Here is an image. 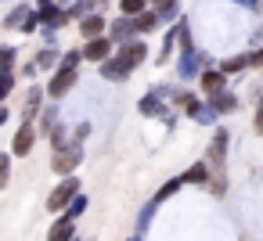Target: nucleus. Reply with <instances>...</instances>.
<instances>
[{
  "mask_svg": "<svg viewBox=\"0 0 263 241\" xmlns=\"http://www.w3.org/2000/svg\"><path fill=\"white\" fill-rule=\"evenodd\" d=\"M170 105H173V108H180V112H184L191 123H198V126H216V119H220V115L209 108V101H205L202 94L187 90L184 83H180V90L173 94V101H170Z\"/></svg>",
  "mask_w": 263,
  "mask_h": 241,
  "instance_id": "obj_1",
  "label": "nucleus"
},
{
  "mask_svg": "<svg viewBox=\"0 0 263 241\" xmlns=\"http://www.w3.org/2000/svg\"><path fill=\"white\" fill-rule=\"evenodd\" d=\"M213 58H209V51H202V47H191V51H177V83H195L198 79V72L209 65Z\"/></svg>",
  "mask_w": 263,
  "mask_h": 241,
  "instance_id": "obj_2",
  "label": "nucleus"
},
{
  "mask_svg": "<svg viewBox=\"0 0 263 241\" xmlns=\"http://www.w3.org/2000/svg\"><path fill=\"white\" fill-rule=\"evenodd\" d=\"M227 155H231V130L227 126H213V137L205 144V162L213 173H227Z\"/></svg>",
  "mask_w": 263,
  "mask_h": 241,
  "instance_id": "obj_3",
  "label": "nucleus"
},
{
  "mask_svg": "<svg viewBox=\"0 0 263 241\" xmlns=\"http://www.w3.org/2000/svg\"><path fill=\"white\" fill-rule=\"evenodd\" d=\"M76 83H80V69L58 65V69L47 76V83H44V94H47V101H62V97H69V94L76 90Z\"/></svg>",
  "mask_w": 263,
  "mask_h": 241,
  "instance_id": "obj_4",
  "label": "nucleus"
},
{
  "mask_svg": "<svg viewBox=\"0 0 263 241\" xmlns=\"http://www.w3.org/2000/svg\"><path fill=\"white\" fill-rule=\"evenodd\" d=\"M137 112H141L144 119H162L170 130L177 126V112H173V108H170V101H162L155 90H148V94H141V97H137Z\"/></svg>",
  "mask_w": 263,
  "mask_h": 241,
  "instance_id": "obj_5",
  "label": "nucleus"
},
{
  "mask_svg": "<svg viewBox=\"0 0 263 241\" xmlns=\"http://www.w3.org/2000/svg\"><path fill=\"white\" fill-rule=\"evenodd\" d=\"M80 191H83V184H80V176H76V173H72V176H62V180L51 187L47 202H44V205H47V212H51V216H54V212H62V209H65Z\"/></svg>",
  "mask_w": 263,
  "mask_h": 241,
  "instance_id": "obj_6",
  "label": "nucleus"
},
{
  "mask_svg": "<svg viewBox=\"0 0 263 241\" xmlns=\"http://www.w3.org/2000/svg\"><path fill=\"white\" fill-rule=\"evenodd\" d=\"M80 166H83V144L69 140L65 148L51 151V169H54L58 176H72V173H76Z\"/></svg>",
  "mask_w": 263,
  "mask_h": 241,
  "instance_id": "obj_7",
  "label": "nucleus"
},
{
  "mask_svg": "<svg viewBox=\"0 0 263 241\" xmlns=\"http://www.w3.org/2000/svg\"><path fill=\"white\" fill-rule=\"evenodd\" d=\"M195 83H198V94H202V97H209V94H216V90L231 87V76H227L220 65H213V62H209V65L198 72V79H195Z\"/></svg>",
  "mask_w": 263,
  "mask_h": 241,
  "instance_id": "obj_8",
  "label": "nucleus"
},
{
  "mask_svg": "<svg viewBox=\"0 0 263 241\" xmlns=\"http://www.w3.org/2000/svg\"><path fill=\"white\" fill-rule=\"evenodd\" d=\"M80 51H83V62L101 65L105 58H112V54H116V44L108 40V33H101V36H94V40H83V44H80Z\"/></svg>",
  "mask_w": 263,
  "mask_h": 241,
  "instance_id": "obj_9",
  "label": "nucleus"
},
{
  "mask_svg": "<svg viewBox=\"0 0 263 241\" xmlns=\"http://www.w3.org/2000/svg\"><path fill=\"white\" fill-rule=\"evenodd\" d=\"M36 140H40L36 126L22 119V126H18V130H15V137H11V155H15V158H29V155H33V148H36Z\"/></svg>",
  "mask_w": 263,
  "mask_h": 241,
  "instance_id": "obj_10",
  "label": "nucleus"
},
{
  "mask_svg": "<svg viewBox=\"0 0 263 241\" xmlns=\"http://www.w3.org/2000/svg\"><path fill=\"white\" fill-rule=\"evenodd\" d=\"M116 54L137 72V69L148 62V44H144V36H134V40H126V44H116Z\"/></svg>",
  "mask_w": 263,
  "mask_h": 241,
  "instance_id": "obj_11",
  "label": "nucleus"
},
{
  "mask_svg": "<svg viewBox=\"0 0 263 241\" xmlns=\"http://www.w3.org/2000/svg\"><path fill=\"white\" fill-rule=\"evenodd\" d=\"M98 76H101L105 83H126V79L134 76V69H130L119 54H112V58H105V62L98 65Z\"/></svg>",
  "mask_w": 263,
  "mask_h": 241,
  "instance_id": "obj_12",
  "label": "nucleus"
},
{
  "mask_svg": "<svg viewBox=\"0 0 263 241\" xmlns=\"http://www.w3.org/2000/svg\"><path fill=\"white\" fill-rule=\"evenodd\" d=\"M205 101H209V108H213V112H216L220 119H223V115H234V112L241 108V97H238V94H234L231 87H223V90H216V94H209Z\"/></svg>",
  "mask_w": 263,
  "mask_h": 241,
  "instance_id": "obj_13",
  "label": "nucleus"
},
{
  "mask_svg": "<svg viewBox=\"0 0 263 241\" xmlns=\"http://www.w3.org/2000/svg\"><path fill=\"white\" fill-rule=\"evenodd\" d=\"M33 8H36L40 26H54V29H65V26H69L65 4H58V0H51V4H33Z\"/></svg>",
  "mask_w": 263,
  "mask_h": 241,
  "instance_id": "obj_14",
  "label": "nucleus"
},
{
  "mask_svg": "<svg viewBox=\"0 0 263 241\" xmlns=\"http://www.w3.org/2000/svg\"><path fill=\"white\" fill-rule=\"evenodd\" d=\"M76 29H80V40H94V36L108 33V15L105 11H90V15H83L76 22Z\"/></svg>",
  "mask_w": 263,
  "mask_h": 241,
  "instance_id": "obj_15",
  "label": "nucleus"
},
{
  "mask_svg": "<svg viewBox=\"0 0 263 241\" xmlns=\"http://www.w3.org/2000/svg\"><path fill=\"white\" fill-rule=\"evenodd\" d=\"M134 36H137V22H134L130 15L108 18V40H112V44H126V40H134Z\"/></svg>",
  "mask_w": 263,
  "mask_h": 241,
  "instance_id": "obj_16",
  "label": "nucleus"
},
{
  "mask_svg": "<svg viewBox=\"0 0 263 241\" xmlns=\"http://www.w3.org/2000/svg\"><path fill=\"white\" fill-rule=\"evenodd\" d=\"M44 101H47V94H44V87L33 79V83H29V90H26V101H22V119H26V123H33V119H36V112L44 108Z\"/></svg>",
  "mask_w": 263,
  "mask_h": 241,
  "instance_id": "obj_17",
  "label": "nucleus"
},
{
  "mask_svg": "<svg viewBox=\"0 0 263 241\" xmlns=\"http://www.w3.org/2000/svg\"><path fill=\"white\" fill-rule=\"evenodd\" d=\"M62 119V108H58V101H44V108L36 112V119H33V126H36V133L40 137H47L51 130H54V123Z\"/></svg>",
  "mask_w": 263,
  "mask_h": 241,
  "instance_id": "obj_18",
  "label": "nucleus"
},
{
  "mask_svg": "<svg viewBox=\"0 0 263 241\" xmlns=\"http://www.w3.org/2000/svg\"><path fill=\"white\" fill-rule=\"evenodd\" d=\"M209 173H213V169H209V162H205V158H198L195 166H187V169L180 173V180H184V187H205V184H209Z\"/></svg>",
  "mask_w": 263,
  "mask_h": 241,
  "instance_id": "obj_19",
  "label": "nucleus"
},
{
  "mask_svg": "<svg viewBox=\"0 0 263 241\" xmlns=\"http://www.w3.org/2000/svg\"><path fill=\"white\" fill-rule=\"evenodd\" d=\"M72 237H76V219H69L65 212H58L54 223H51V230H47V241H72Z\"/></svg>",
  "mask_w": 263,
  "mask_h": 241,
  "instance_id": "obj_20",
  "label": "nucleus"
},
{
  "mask_svg": "<svg viewBox=\"0 0 263 241\" xmlns=\"http://www.w3.org/2000/svg\"><path fill=\"white\" fill-rule=\"evenodd\" d=\"M134 22H137V36H152V33H159V29H162V22H159V11H155V8H144L141 15H134Z\"/></svg>",
  "mask_w": 263,
  "mask_h": 241,
  "instance_id": "obj_21",
  "label": "nucleus"
},
{
  "mask_svg": "<svg viewBox=\"0 0 263 241\" xmlns=\"http://www.w3.org/2000/svg\"><path fill=\"white\" fill-rule=\"evenodd\" d=\"M58 58H62V47H51V44H44V47L33 54V62H36L40 72H54V69H58Z\"/></svg>",
  "mask_w": 263,
  "mask_h": 241,
  "instance_id": "obj_22",
  "label": "nucleus"
},
{
  "mask_svg": "<svg viewBox=\"0 0 263 241\" xmlns=\"http://www.w3.org/2000/svg\"><path fill=\"white\" fill-rule=\"evenodd\" d=\"M216 65H220V69H223V72L234 79V76H245V72H249V54H245V51H238V54H227V58H220Z\"/></svg>",
  "mask_w": 263,
  "mask_h": 241,
  "instance_id": "obj_23",
  "label": "nucleus"
},
{
  "mask_svg": "<svg viewBox=\"0 0 263 241\" xmlns=\"http://www.w3.org/2000/svg\"><path fill=\"white\" fill-rule=\"evenodd\" d=\"M29 11H33V4H15L8 15H4V22H0V29H8V33H18L22 29V22L29 18Z\"/></svg>",
  "mask_w": 263,
  "mask_h": 241,
  "instance_id": "obj_24",
  "label": "nucleus"
},
{
  "mask_svg": "<svg viewBox=\"0 0 263 241\" xmlns=\"http://www.w3.org/2000/svg\"><path fill=\"white\" fill-rule=\"evenodd\" d=\"M173 51H177V26H170V29L162 33V47H159V54H155V65H166V62L173 58Z\"/></svg>",
  "mask_w": 263,
  "mask_h": 241,
  "instance_id": "obj_25",
  "label": "nucleus"
},
{
  "mask_svg": "<svg viewBox=\"0 0 263 241\" xmlns=\"http://www.w3.org/2000/svg\"><path fill=\"white\" fill-rule=\"evenodd\" d=\"M90 11H98V0H69V4H65L69 22H80V18L90 15Z\"/></svg>",
  "mask_w": 263,
  "mask_h": 241,
  "instance_id": "obj_26",
  "label": "nucleus"
},
{
  "mask_svg": "<svg viewBox=\"0 0 263 241\" xmlns=\"http://www.w3.org/2000/svg\"><path fill=\"white\" fill-rule=\"evenodd\" d=\"M69 140H72V130H69V126H65V123L58 119V123H54V130L47 133V144H51V151H58V148H65Z\"/></svg>",
  "mask_w": 263,
  "mask_h": 241,
  "instance_id": "obj_27",
  "label": "nucleus"
},
{
  "mask_svg": "<svg viewBox=\"0 0 263 241\" xmlns=\"http://www.w3.org/2000/svg\"><path fill=\"white\" fill-rule=\"evenodd\" d=\"M155 11H159V22L162 26H173L180 18V0H162V4H155Z\"/></svg>",
  "mask_w": 263,
  "mask_h": 241,
  "instance_id": "obj_28",
  "label": "nucleus"
},
{
  "mask_svg": "<svg viewBox=\"0 0 263 241\" xmlns=\"http://www.w3.org/2000/svg\"><path fill=\"white\" fill-rule=\"evenodd\" d=\"M15 69H18V47L0 44V72H15Z\"/></svg>",
  "mask_w": 263,
  "mask_h": 241,
  "instance_id": "obj_29",
  "label": "nucleus"
},
{
  "mask_svg": "<svg viewBox=\"0 0 263 241\" xmlns=\"http://www.w3.org/2000/svg\"><path fill=\"white\" fill-rule=\"evenodd\" d=\"M180 187H184V180H180V176H170V180H166V184H162V187L152 194V202H159V205H162V202H166V198H173Z\"/></svg>",
  "mask_w": 263,
  "mask_h": 241,
  "instance_id": "obj_30",
  "label": "nucleus"
},
{
  "mask_svg": "<svg viewBox=\"0 0 263 241\" xmlns=\"http://www.w3.org/2000/svg\"><path fill=\"white\" fill-rule=\"evenodd\" d=\"M87 209H90V198H87V194H83V191H80V194H76V198H72V202H69V205H65V209H62V212H65V216H69V219H80V216H83V212H87Z\"/></svg>",
  "mask_w": 263,
  "mask_h": 241,
  "instance_id": "obj_31",
  "label": "nucleus"
},
{
  "mask_svg": "<svg viewBox=\"0 0 263 241\" xmlns=\"http://www.w3.org/2000/svg\"><path fill=\"white\" fill-rule=\"evenodd\" d=\"M227 184H231V180H227V173H209L205 191H209L213 198H223V194H227Z\"/></svg>",
  "mask_w": 263,
  "mask_h": 241,
  "instance_id": "obj_32",
  "label": "nucleus"
},
{
  "mask_svg": "<svg viewBox=\"0 0 263 241\" xmlns=\"http://www.w3.org/2000/svg\"><path fill=\"white\" fill-rule=\"evenodd\" d=\"M15 90H18V76L15 72H0V105H4Z\"/></svg>",
  "mask_w": 263,
  "mask_h": 241,
  "instance_id": "obj_33",
  "label": "nucleus"
},
{
  "mask_svg": "<svg viewBox=\"0 0 263 241\" xmlns=\"http://www.w3.org/2000/svg\"><path fill=\"white\" fill-rule=\"evenodd\" d=\"M11 162H15V155H11V151L0 155V191H4V187L11 184Z\"/></svg>",
  "mask_w": 263,
  "mask_h": 241,
  "instance_id": "obj_34",
  "label": "nucleus"
},
{
  "mask_svg": "<svg viewBox=\"0 0 263 241\" xmlns=\"http://www.w3.org/2000/svg\"><path fill=\"white\" fill-rule=\"evenodd\" d=\"M116 8H119V15H130V18H134V15H141V11L148 8V0H119Z\"/></svg>",
  "mask_w": 263,
  "mask_h": 241,
  "instance_id": "obj_35",
  "label": "nucleus"
},
{
  "mask_svg": "<svg viewBox=\"0 0 263 241\" xmlns=\"http://www.w3.org/2000/svg\"><path fill=\"white\" fill-rule=\"evenodd\" d=\"M58 65H69V69H80V65H83V51H80V47H72V51H62V58H58Z\"/></svg>",
  "mask_w": 263,
  "mask_h": 241,
  "instance_id": "obj_36",
  "label": "nucleus"
},
{
  "mask_svg": "<svg viewBox=\"0 0 263 241\" xmlns=\"http://www.w3.org/2000/svg\"><path fill=\"white\" fill-rule=\"evenodd\" d=\"M252 133L263 137V94H256V108H252Z\"/></svg>",
  "mask_w": 263,
  "mask_h": 241,
  "instance_id": "obj_37",
  "label": "nucleus"
},
{
  "mask_svg": "<svg viewBox=\"0 0 263 241\" xmlns=\"http://www.w3.org/2000/svg\"><path fill=\"white\" fill-rule=\"evenodd\" d=\"M249 54V72H263V44H256L252 51H245Z\"/></svg>",
  "mask_w": 263,
  "mask_h": 241,
  "instance_id": "obj_38",
  "label": "nucleus"
},
{
  "mask_svg": "<svg viewBox=\"0 0 263 241\" xmlns=\"http://www.w3.org/2000/svg\"><path fill=\"white\" fill-rule=\"evenodd\" d=\"M15 76H18V79H29V83H33V79L40 76V69H36V62L29 58L26 65H18V69H15Z\"/></svg>",
  "mask_w": 263,
  "mask_h": 241,
  "instance_id": "obj_39",
  "label": "nucleus"
},
{
  "mask_svg": "<svg viewBox=\"0 0 263 241\" xmlns=\"http://www.w3.org/2000/svg\"><path fill=\"white\" fill-rule=\"evenodd\" d=\"M90 133H94V126H90V123H87V119H83V123H76V126H72V140H76V144H83V140H87V137H90Z\"/></svg>",
  "mask_w": 263,
  "mask_h": 241,
  "instance_id": "obj_40",
  "label": "nucleus"
},
{
  "mask_svg": "<svg viewBox=\"0 0 263 241\" xmlns=\"http://www.w3.org/2000/svg\"><path fill=\"white\" fill-rule=\"evenodd\" d=\"M234 8H241V11H249V15H259L263 11V0H231Z\"/></svg>",
  "mask_w": 263,
  "mask_h": 241,
  "instance_id": "obj_41",
  "label": "nucleus"
},
{
  "mask_svg": "<svg viewBox=\"0 0 263 241\" xmlns=\"http://www.w3.org/2000/svg\"><path fill=\"white\" fill-rule=\"evenodd\" d=\"M18 33H22V36H29V33H40V18H36V8L29 11V18L22 22V29H18Z\"/></svg>",
  "mask_w": 263,
  "mask_h": 241,
  "instance_id": "obj_42",
  "label": "nucleus"
},
{
  "mask_svg": "<svg viewBox=\"0 0 263 241\" xmlns=\"http://www.w3.org/2000/svg\"><path fill=\"white\" fill-rule=\"evenodd\" d=\"M8 119H11V108H8V105H0V126H4Z\"/></svg>",
  "mask_w": 263,
  "mask_h": 241,
  "instance_id": "obj_43",
  "label": "nucleus"
},
{
  "mask_svg": "<svg viewBox=\"0 0 263 241\" xmlns=\"http://www.w3.org/2000/svg\"><path fill=\"white\" fill-rule=\"evenodd\" d=\"M155 4H162V0H148V8H155Z\"/></svg>",
  "mask_w": 263,
  "mask_h": 241,
  "instance_id": "obj_44",
  "label": "nucleus"
},
{
  "mask_svg": "<svg viewBox=\"0 0 263 241\" xmlns=\"http://www.w3.org/2000/svg\"><path fill=\"white\" fill-rule=\"evenodd\" d=\"M58 4H69V0H58Z\"/></svg>",
  "mask_w": 263,
  "mask_h": 241,
  "instance_id": "obj_45",
  "label": "nucleus"
},
{
  "mask_svg": "<svg viewBox=\"0 0 263 241\" xmlns=\"http://www.w3.org/2000/svg\"><path fill=\"white\" fill-rule=\"evenodd\" d=\"M130 241H141V237H130Z\"/></svg>",
  "mask_w": 263,
  "mask_h": 241,
  "instance_id": "obj_46",
  "label": "nucleus"
},
{
  "mask_svg": "<svg viewBox=\"0 0 263 241\" xmlns=\"http://www.w3.org/2000/svg\"><path fill=\"white\" fill-rule=\"evenodd\" d=\"M72 241H80V234H76V237H72Z\"/></svg>",
  "mask_w": 263,
  "mask_h": 241,
  "instance_id": "obj_47",
  "label": "nucleus"
},
{
  "mask_svg": "<svg viewBox=\"0 0 263 241\" xmlns=\"http://www.w3.org/2000/svg\"><path fill=\"white\" fill-rule=\"evenodd\" d=\"M0 4H8V0H0Z\"/></svg>",
  "mask_w": 263,
  "mask_h": 241,
  "instance_id": "obj_48",
  "label": "nucleus"
}]
</instances>
